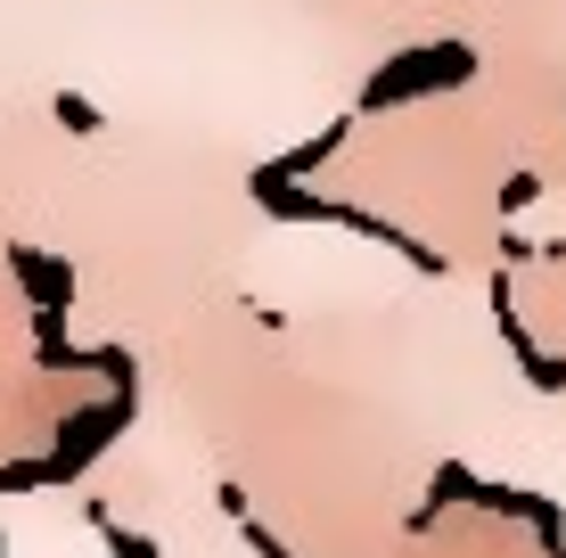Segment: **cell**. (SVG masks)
Wrapping results in <instances>:
<instances>
[{
  "mask_svg": "<svg viewBox=\"0 0 566 558\" xmlns=\"http://www.w3.org/2000/svg\"><path fill=\"white\" fill-rule=\"evenodd\" d=\"M57 124H66V131H99V115H91V99L66 91V99H57Z\"/></svg>",
  "mask_w": 566,
  "mask_h": 558,
  "instance_id": "2",
  "label": "cell"
},
{
  "mask_svg": "<svg viewBox=\"0 0 566 558\" xmlns=\"http://www.w3.org/2000/svg\"><path fill=\"white\" fill-rule=\"evenodd\" d=\"M91 517H99V509H91ZM99 534H107V550H115V558H156V550L140 543V534H124V526H107V517H99Z\"/></svg>",
  "mask_w": 566,
  "mask_h": 558,
  "instance_id": "1",
  "label": "cell"
}]
</instances>
